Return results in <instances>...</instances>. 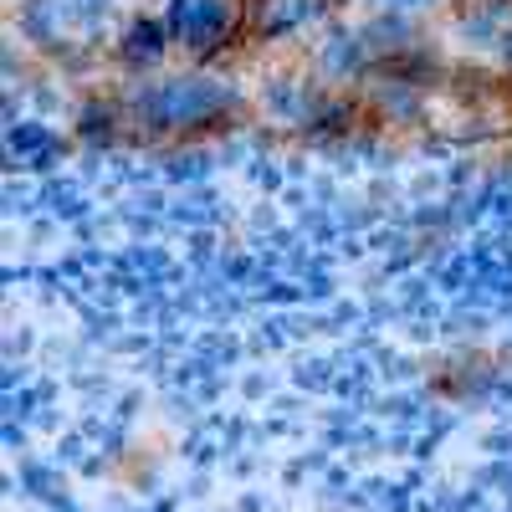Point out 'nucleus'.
<instances>
[{"label":"nucleus","instance_id":"1","mask_svg":"<svg viewBox=\"0 0 512 512\" xmlns=\"http://www.w3.org/2000/svg\"><path fill=\"white\" fill-rule=\"evenodd\" d=\"M149 108L164 123H200L205 113L226 108V93L216 88V82H169V88H159L149 98Z\"/></svg>","mask_w":512,"mask_h":512},{"label":"nucleus","instance_id":"2","mask_svg":"<svg viewBox=\"0 0 512 512\" xmlns=\"http://www.w3.org/2000/svg\"><path fill=\"white\" fill-rule=\"evenodd\" d=\"M175 26H180L190 41H210V36H221L226 11L216 6V0H180V6H175Z\"/></svg>","mask_w":512,"mask_h":512}]
</instances>
